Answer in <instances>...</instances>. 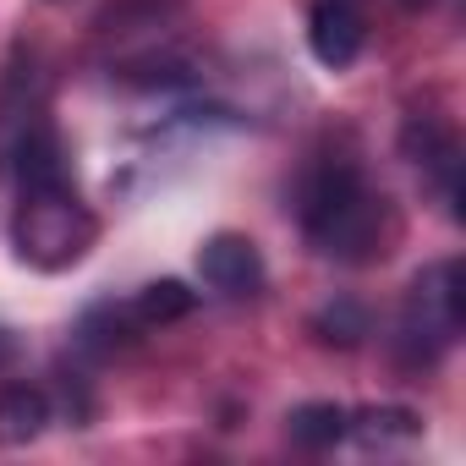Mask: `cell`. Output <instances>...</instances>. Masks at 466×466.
I'll use <instances>...</instances> for the list:
<instances>
[{"label":"cell","mask_w":466,"mask_h":466,"mask_svg":"<svg viewBox=\"0 0 466 466\" xmlns=\"http://www.w3.org/2000/svg\"><path fill=\"white\" fill-rule=\"evenodd\" d=\"M297 214H302V237L313 242V253L335 264H373L395 242L390 198L362 176L357 159H340V154L319 159L302 176Z\"/></svg>","instance_id":"cell-1"},{"label":"cell","mask_w":466,"mask_h":466,"mask_svg":"<svg viewBox=\"0 0 466 466\" xmlns=\"http://www.w3.org/2000/svg\"><path fill=\"white\" fill-rule=\"evenodd\" d=\"M12 242H17L23 264L56 275V269H72V264L88 258V248L99 242V219L77 198L72 176L23 181V198H17V214H12Z\"/></svg>","instance_id":"cell-2"},{"label":"cell","mask_w":466,"mask_h":466,"mask_svg":"<svg viewBox=\"0 0 466 466\" xmlns=\"http://www.w3.org/2000/svg\"><path fill=\"white\" fill-rule=\"evenodd\" d=\"M461 329H466V269H461V258H439L406 291L400 346L411 362H433L461 340Z\"/></svg>","instance_id":"cell-3"},{"label":"cell","mask_w":466,"mask_h":466,"mask_svg":"<svg viewBox=\"0 0 466 466\" xmlns=\"http://www.w3.org/2000/svg\"><path fill=\"white\" fill-rule=\"evenodd\" d=\"M198 275L208 291L219 297H258L264 291V253L253 237H237V230H219L198 248Z\"/></svg>","instance_id":"cell-4"},{"label":"cell","mask_w":466,"mask_h":466,"mask_svg":"<svg viewBox=\"0 0 466 466\" xmlns=\"http://www.w3.org/2000/svg\"><path fill=\"white\" fill-rule=\"evenodd\" d=\"M308 45L329 72H346L362 45H368V17H362V0H319L313 17H308Z\"/></svg>","instance_id":"cell-5"},{"label":"cell","mask_w":466,"mask_h":466,"mask_svg":"<svg viewBox=\"0 0 466 466\" xmlns=\"http://www.w3.org/2000/svg\"><path fill=\"white\" fill-rule=\"evenodd\" d=\"M45 428H50V395L39 384L0 390V444H34Z\"/></svg>","instance_id":"cell-6"},{"label":"cell","mask_w":466,"mask_h":466,"mask_svg":"<svg viewBox=\"0 0 466 466\" xmlns=\"http://www.w3.org/2000/svg\"><path fill=\"white\" fill-rule=\"evenodd\" d=\"M286 433H291L302 450H329V444H340V439L351 433V411L335 406V400H308V406H297V411L286 417Z\"/></svg>","instance_id":"cell-7"},{"label":"cell","mask_w":466,"mask_h":466,"mask_svg":"<svg viewBox=\"0 0 466 466\" xmlns=\"http://www.w3.org/2000/svg\"><path fill=\"white\" fill-rule=\"evenodd\" d=\"M192 291L181 286V280H154V286H143L137 297H132V319L143 324V329H154V324H176V319H187L192 313Z\"/></svg>","instance_id":"cell-8"},{"label":"cell","mask_w":466,"mask_h":466,"mask_svg":"<svg viewBox=\"0 0 466 466\" xmlns=\"http://www.w3.org/2000/svg\"><path fill=\"white\" fill-rule=\"evenodd\" d=\"M351 433L362 444L417 439V411H406V406H368V411H351Z\"/></svg>","instance_id":"cell-9"},{"label":"cell","mask_w":466,"mask_h":466,"mask_svg":"<svg viewBox=\"0 0 466 466\" xmlns=\"http://www.w3.org/2000/svg\"><path fill=\"white\" fill-rule=\"evenodd\" d=\"M313 329H319V335H329V329H340L335 340H340V346H357V340L368 335V313H362L357 302H329V308H324V313L313 319Z\"/></svg>","instance_id":"cell-10"},{"label":"cell","mask_w":466,"mask_h":466,"mask_svg":"<svg viewBox=\"0 0 466 466\" xmlns=\"http://www.w3.org/2000/svg\"><path fill=\"white\" fill-rule=\"evenodd\" d=\"M406 6H428V0H406Z\"/></svg>","instance_id":"cell-11"}]
</instances>
